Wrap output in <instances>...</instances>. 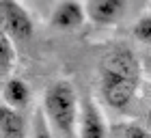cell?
I'll list each match as a JSON object with an SVG mask.
<instances>
[{"mask_svg": "<svg viewBox=\"0 0 151 138\" xmlns=\"http://www.w3.org/2000/svg\"><path fill=\"white\" fill-rule=\"evenodd\" d=\"M41 110L63 138H78L80 101L69 80H54L47 84Z\"/></svg>", "mask_w": 151, "mask_h": 138, "instance_id": "1", "label": "cell"}, {"mask_svg": "<svg viewBox=\"0 0 151 138\" xmlns=\"http://www.w3.org/2000/svg\"><path fill=\"white\" fill-rule=\"evenodd\" d=\"M101 78H125L140 82V60L127 45H116L110 47L99 63Z\"/></svg>", "mask_w": 151, "mask_h": 138, "instance_id": "2", "label": "cell"}, {"mask_svg": "<svg viewBox=\"0 0 151 138\" xmlns=\"http://www.w3.org/2000/svg\"><path fill=\"white\" fill-rule=\"evenodd\" d=\"M0 13H2V30L13 41H28L32 37L35 24L30 19V13L17 0H0Z\"/></svg>", "mask_w": 151, "mask_h": 138, "instance_id": "3", "label": "cell"}, {"mask_svg": "<svg viewBox=\"0 0 151 138\" xmlns=\"http://www.w3.org/2000/svg\"><path fill=\"white\" fill-rule=\"evenodd\" d=\"M138 82L125 78H101V97L110 108H125L134 99Z\"/></svg>", "mask_w": 151, "mask_h": 138, "instance_id": "4", "label": "cell"}, {"mask_svg": "<svg viewBox=\"0 0 151 138\" xmlns=\"http://www.w3.org/2000/svg\"><path fill=\"white\" fill-rule=\"evenodd\" d=\"M106 121L101 116L97 104L91 97L82 101L80 106V123H78V138H106Z\"/></svg>", "mask_w": 151, "mask_h": 138, "instance_id": "5", "label": "cell"}, {"mask_svg": "<svg viewBox=\"0 0 151 138\" xmlns=\"http://www.w3.org/2000/svg\"><path fill=\"white\" fill-rule=\"evenodd\" d=\"M127 0H88L86 17L97 26H110L123 17Z\"/></svg>", "mask_w": 151, "mask_h": 138, "instance_id": "6", "label": "cell"}, {"mask_svg": "<svg viewBox=\"0 0 151 138\" xmlns=\"http://www.w3.org/2000/svg\"><path fill=\"white\" fill-rule=\"evenodd\" d=\"M86 9L78 0H63L56 4V9L52 11V24L60 30H73L84 22Z\"/></svg>", "mask_w": 151, "mask_h": 138, "instance_id": "7", "label": "cell"}, {"mask_svg": "<svg viewBox=\"0 0 151 138\" xmlns=\"http://www.w3.org/2000/svg\"><path fill=\"white\" fill-rule=\"evenodd\" d=\"M2 101H4V106L15 108V110L26 108V106H28V101H30V88H28V84H26L22 78H17V75H13V78H4Z\"/></svg>", "mask_w": 151, "mask_h": 138, "instance_id": "8", "label": "cell"}, {"mask_svg": "<svg viewBox=\"0 0 151 138\" xmlns=\"http://www.w3.org/2000/svg\"><path fill=\"white\" fill-rule=\"evenodd\" d=\"M0 134H2V138H28L26 136V121L19 110L2 104V108H0Z\"/></svg>", "mask_w": 151, "mask_h": 138, "instance_id": "9", "label": "cell"}, {"mask_svg": "<svg viewBox=\"0 0 151 138\" xmlns=\"http://www.w3.org/2000/svg\"><path fill=\"white\" fill-rule=\"evenodd\" d=\"M15 43H13V39L6 34L4 30L0 32V69H2V73L6 75L11 71L13 63H15Z\"/></svg>", "mask_w": 151, "mask_h": 138, "instance_id": "10", "label": "cell"}, {"mask_svg": "<svg viewBox=\"0 0 151 138\" xmlns=\"http://www.w3.org/2000/svg\"><path fill=\"white\" fill-rule=\"evenodd\" d=\"M132 34L140 41V43L151 45V15L140 17L138 22H136V24L132 26Z\"/></svg>", "mask_w": 151, "mask_h": 138, "instance_id": "11", "label": "cell"}, {"mask_svg": "<svg viewBox=\"0 0 151 138\" xmlns=\"http://www.w3.org/2000/svg\"><path fill=\"white\" fill-rule=\"evenodd\" d=\"M47 121L45 119V114H43V110H39L37 112V121H35V127H32V134L30 138H54L52 132H50V127H47Z\"/></svg>", "mask_w": 151, "mask_h": 138, "instance_id": "12", "label": "cell"}, {"mask_svg": "<svg viewBox=\"0 0 151 138\" xmlns=\"http://www.w3.org/2000/svg\"><path fill=\"white\" fill-rule=\"evenodd\" d=\"M123 138H151V129L138 123H125L123 125Z\"/></svg>", "mask_w": 151, "mask_h": 138, "instance_id": "13", "label": "cell"}, {"mask_svg": "<svg viewBox=\"0 0 151 138\" xmlns=\"http://www.w3.org/2000/svg\"><path fill=\"white\" fill-rule=\"evenodd\" d=\"M147 123H149V127H151V110L147 112Z\"/></svg>", "mask_w": 151, "mask_h": 138, "instance_id": "14", "label": "cell"}]
</instances>
